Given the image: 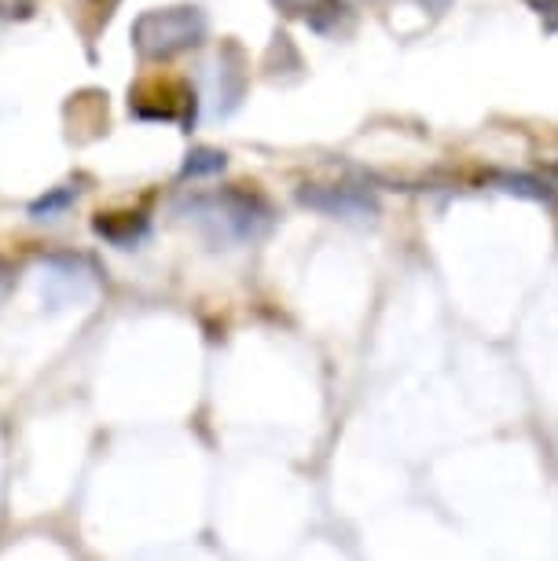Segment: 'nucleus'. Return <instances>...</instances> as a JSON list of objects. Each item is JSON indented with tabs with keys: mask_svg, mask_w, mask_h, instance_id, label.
<instances>
[{
	"mask_svg": "<svg viewBox=\"0 0 558 561\" xmlns=\"http://www.w3.org/2000/svg\"><path fill=\"white\" fill-rule=\"evenodd\" d=\"M176 217L187 220L206 242L225 247V250L254 242L272 228V206L261 195L239 192V187L184 198V203L176 206Z\"/></svg>",
	"mask_w": 558,
	"mask_h": 561,
	"instance_id": "obj_1",
	"label": "nucleus"
},
{
	"mask_svg": "<svg viewBox=\"0 0 558 561\" xmlns=\"http://www.w3.org/2000/svg\"><path fill=\"white\" fill-rule=\"evenodd\" d=\"M206 15L203 8L195 4H181V8H155V12H144L133 23V48L140 59L151 62H166L181 51H192L206 41Z\"/></svg>",
	"mask_w": 558,
	"mask_h": 561,
	"instance_id": "obj_2",
	"label": "nucleus"
},
{
	"mask_svg": "<svg viewBox=\"0 0 558 561\" xmlns=\"http://www.w3.org/2000/svg\"><path fill=\"white\" fill-rule=\"evenodd\" d=\"M129 111L144 122H181L192 129L195 92L184 81H140L129 96Z\"/></svg>",
	"mask_w": 558,
	"mask_h": 561,
	"instance_id": "obj_3",
	"label": "nucleus"
},
{
	"mask_svg": "<svg viewBox=\"0 0 558 561\" xmlns=\"http://www.w3.org/2000/svg\"><path fill=\"white\" fill-rule=\"evenodd\" d=\"M298 203L316 214L342 217V220H372L378 214L375 195L361 184H305Z\"/></svg>",
	"mask_w": 558,
	"mask_h": 561,
	"instance_id": "obj_4",
	"label": "nucleus"
},
{
	"mask_svg": "<svg viewBox=\"0 0 558 561\" xmlns=\"http://www.w3.org/2000/svg\"><path fill=\"white\" fill-rule=\"evenodd\" d=\"M247 84H250V62L243 56V48L236 41H225L214 59V70H209V100H214L217 118H228L231 111H239V103L247 96Z\"/></svg>",
	"mask_w": 558,
	"mask_h": 561,
	"instance_id": "obj_5",
	"label": "nucleus"
},
{
	"mask_svg": "<svg viewBox=\"0 0 558 561\" xmlns=\"http://www.w3.org/2000/svg\"><path fill=\"white\" fill-rule=\"evenodd\" d=\"M283 15L305 19L320 34H339V23H350V8L342 0H272Z\"/></svg>",
	"mask_w": 558,
	"mask_h": 561,
	"instance_id": "obj_6",
	"label": "nucleus"
},
{
	"mask_svg": "<svg viewBox=\"0 0 558 561\" xmlns=\"http://www.w3.org/2000/svg\"><path fill=\"white\" fill-rule=\"evenodd\" d=\"M96 236L100 239H107L111 247H118V250H133L136 242L144 239V231H147V217L144 214H100L96 217Z\"/></svg>",
	"mask_w": 558,
	"mask_h": 561,
	"instance_id": "obj_7",
	"label": "nucleus"
},
{
	"mask_svg": "<svg viewBox=\"0 0 558 561\" xmlns=\"http://www.w3.org/2000/svg\"><path fill=\"white\" fill-rule=\"evenodd\" d=\"M492 184L500 187V192L508 195H522V198H533V203H555V192L547 184L533 176H522V173H497L492 176Z\"/></svg>",
	"mask_w": 558,
	"mask_h": 561,
	"instance_id": "obj_8",
	"label": "nucleus"
},
{
	"mask_svg": "<svg viewBox=\"0 0 558 561\" xmlns=\"http://www.w3.org/2000/svg\"><path fill=\"white\" fill-rule=\"evenodd\" d=\"M228 165V154L225 151H214V147H195L192 154H187V162L181 169L184 180H198V176H214V173H225Z\"/></svg>",
	"mask_w": 558,
	"mask_h": 561,
	"instance_id": "obj_9",
	"label": "nucleus"
},
{
	"mask_svg": "<svg viewBox=\"0 0 558 561\" xmlns=\"http://www.w3.org/2000/svg\"><path fill=\"white\" fill-rule=\"evenodd\" d=\"M78 187H56V192H48L45 198H37V203L34 206H30V217H34V220H56V217H62V214H67V209L73 206V203H78Z\"/></svg>",
	"mask_w": 558,
	"mask_h": 561,
	"instance_id": "obj_10",
	"label": "nucleus"
},
{
	"mask_svg": "<svg viewBox=\"0 0 558 561\" xmlns=\"http://www.w3.org/2000/svg\"><path fill=\"white\" fill-rule=\"evenodd\" d=\"M544 23V34H558V0H525Z\"/></svg>",
	"mask_w": 558,
	"mask_h": 561,
	"instance_id": "obj_11",
	"label": "nucleus"
},
{
	"mask_svg": "<svg viewBox=\"0 0 558 561\" xmlns=\"http://www.w3.org/2000/svg\"><path fill=\"white\" fill-rule=\"evenodd\" d=\"M15 264L12 261H4L0 257V305H4L8 298H12V290H15Z\"/></svg>",
	"mask_w": 558,
	"mask_h": 561,
	"instance_id": "obj_12",
	"label": "nucleus"
},
{
	"mask_svg": "<svg viewBox=\"0 0 558 561\" xmlns=\"http://www.w3.org/2000/svg\"><path fill=\"white\" fill-rule=\"evenodd\" d=\"M423 12H430V15H445L448 8H452V0H415Z\"/></svg>",
	"mask_w": 558,
	"mask_h": 561,
	"instance_id": "obj_13",
	"label": "nucleus"
},
{
	"mask_svg": "<svg viewBox=\"0 0 558 561\" xmlns=\"http://www.w3.org/2000/svg\"><path fill=\"white\" fill-rule=\"evenodd\" d=\"M86 4H92L100 12V19L107 23V15H111V8H114V0H86Z\"/></svg>",
	"mask_w": 558,
	"mask_h": 561,
	"instance_id": "obj_14",
	"label": "nucleus"
}]
</instances>
